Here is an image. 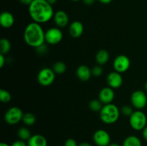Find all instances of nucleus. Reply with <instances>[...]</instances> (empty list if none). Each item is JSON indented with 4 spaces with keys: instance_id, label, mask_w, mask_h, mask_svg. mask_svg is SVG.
Segmentation results:
<instances>
[{
    "instance_id": "1",
    "label": "nucleus",
    "mask_w": 147,
    "mask_h": 146,
    "mask_svg": "<svg viewBox=\"0 0 147 146\" xmlns=\"http://www.w3.org/2000/svg\"><path fill=\"white\" fill-rule=\"evenodd\" d=\"M29 14L34 22L44 24L54 17L53 5L47 0H34L29 6Z\"/></svg>"
},
{
    "instance_id": "2",
    "label": "nucleus",
    "mask_w": 147,
    "mask_h": 146,
    "mask_svg": "<svg viewBox=\"0 0 147 146\" xmlns=\"http://www.w3.org/2000/svg\"><path fill=\"white\" fill-rule=\"evenodd\" d=\"M24 40L27 45L36 49L45 42V31H44L41 24L33 21L25 27Z\"/></svg>"
},
{
    "instance_id": "3",
    "label": "nucleus",
    "mask_w": 147,
    "mask_h": 146,
    "mask_svg": "<svg viewBox=\"0 0 147 146\" xmlns=\"http://www.w3.org/2000/svg\"><path fill=\"white\" fill-rule=\"evenodd\" d=\"M120 113L119 107L114 104H104L100 111V118L106 124H113L119 120Z\"/></svg>"
},
{
    "instance_id": "4",
    "label": "nucleus",
    "mask_w": 147,
    "mask_h": 146,
    "mask_svg": "<svg viewBox=\"0 0 147 146\" xmlns=\"http://www.w3.org/2000/svg\"><path fill=\"white\" fill-rule=\"evenodd\" d=\"M129 124L134 130H143L147 124V117L144 112L136 110L129 117Z\"/></svg>"
},
{
    "instance_id": "5",
    "label": "nucleus",
    "mask_w": 147,
    "mask_h": 146,
    "mask_svg": "<svg viewBox=\"0 0 147 146\" xmlns=\"http://www.w3.org/2000/svg\"><path fill=\"white\" fill-rule=\"evenodd\" d=\"M55 73L53 69L45 67L40 70L37 74V81L40 85L43 87H48L51 85L55 79Z\"/></svg>"
},
{
    "instance_id": "6",
    "label": "nucleus",
    "mask_w": 147,
    "mask_h": 146,
    "mask_svg": "<svg viewBox=\"0 0 147 146\" xmlns=\"http://www.w3.org/2000/svg\"><path fill=\"white\" fill-rule=\"evenodd\" d=\"M23 115L22 110L20 107H11L4 114V120L7 124L14 125L22 120Z\"/></svg>"
},
{
    "instance_id": "7",
    "label": "nucleus",
    "mask_w": 147,
    "mask_h": 146,
    "mask_svg": "<svg viewBox=\"0 0 147 146\" xmlns=\"http://www.w3.org/2000/svg\"><path fill=\"white\" fill-rule=\"evenodd\" d=\"M131 102L135 109L142 110L147 104V96L142 90H136L131 96Z\"/></svg>"
},
{
    "instance_id": "8",
    "label": "nucleus",
    "mask_w": 147,
    "mask_h": 146,
    "mask_svg": "<svg viewBox=\"0 0 147 146\" xmlns=\"http://www.w3.org/2000/svg\"><path fill=\"white\" fill-rule=\"evenodd\" d=\"M63 38V34L59 27H52L45 31V42L48 44H59Z\"/></svg>"
},
{
    "instance_id": "9",
    "label": "nucleus",
    "mask_w": 147,
    "mask_h": 146,
    "mask_svg": "<svg viewBox=\"0 0 147 146\" xmlns=\"http://www.w3.org/2000/svg\"><path fill=\"white\" fill-rule=\"evenodd\" d=\"M131 65V61L127 56L120 54L114 59L113 67L115 71L119 73H123L127 71Z\"/></svg>"
},
{
    "instance_id": "10",
    "label": "nucleus",
    "mask_w": 147,
    "mask_h": 146,
    "mask_svg": "<svg viewBox=\"0 0 147 146\" xmlns=\"http://www.w3.org/2000/svg\"><path fill=\"white\" fill-rule=\"evenodd\" d=\"M93 141L98 146H108L111 143V136L106 130L100 129L93 134Z\"/></svg>"
},
{
    "instance_id": "11",
    "label": "nucleus",
    "mask_w": 147,
    "mask_h": 146,
    "mask_svg": "<svg viewBox=\"0 0 147 146\" xmlns=\"http://www.w3.org/2000/svg\"><path fill=\"white\" fill-rule=\"evenodd\" d=\"M107 83L112 89L119 88L123 83V77L121 73L117 72H111L107 76Z\"/></svg>"
},
{
    "instance_id": "12",
    "label": "nucleus",
    "mask_w": 147,
    "mask_h": 146,
    "mask_svg": "<svg viewBox=\"0 0 147 146\" xmlns=\"http://www.w3.org/2000/svg\"><path fill=\"white\" fill-rule=\"evenodd\" d=\"M115 92L113 89L110 87H106L101 89L99 92V100L103 104L112 103L114 100Z\"/></svg>"
},
{
    "instance_id": "13",
    "label": "nucleus",
    "mask_w": 147,
    "mask_h": 146,
    "mask_svg": "<svg viewBox=\"0 0 147 146\" xmlns=\"http://www.w3.org/2000/svg\"><path fill=\"white\" fill-rule=\"evenodd\" d=\"M53 19H54L55 24L59 28L65 27L69 23L68 15L65 11H63V10H59V11H56L54 14Z\"/></svg>"
},
{
    "instance_id": "14",
    "label": "nucleus",
    "mask_w": 147,
    "mask_h": 146,
    "mask_svg": "<svg viewBox=\"0 0 147 146\" xmlns=\"http://www.w3.org/2000/svg\"><path fill=\"white\" fill-rule=\"evenodd\" d=\"M69 34L73 38H78L83 34L84 27L83 24L79 21H74L69 26Z\"/></svg>"
},
{
    "instance_id": "15",
    "label": "nucleus",
    "mask_w": 147,
    "mask_h": 146,
    "mask_svg": "<svg viewBox=\"0 0 147 146\" xmlns=\"http://www.w3.org/2000/svg\"><path fill=\"white\" fill-rule=\"evenodd\" d=\"M14 23V17L9 11H3L0 15V24L3 28L9 29L13 26Z\"/></svg>"
},
{
    "instance_id": "16",
    "label": "nucleus",
    "mask_w": 147,
    "mask_h": 146,
    "mask_svg": "<svg viewBox=\"0 0 147 146\" xmlns=\"http://www.w3.org/2000/svg\"><path fill=\"white\" fill-rule=\"evenodd\" d=\"M76 74L78 78L83 82L88 81L92 75V70L88 66L80 65L76 70Z\"/></svg>"
},
{
    "instance_id": "17",
    "label": "nucleus",
    "mask_w": 147,
    "mask_h": 146,
    "mask_svg": "<svg viewBox=\"0 0 147 146\" xmlns=\"http://www.w3.org/2000/svg\"><path fill=\"white\" fill-rule=\"evenodd\" d=\"M27 145L28 146H47V140L42 135H33L27 140Z\"/></svg>"
},
{
    "instance_id": "18",
    "label": "nucleus",
    "mask_w": 147,
    "mask_h": 146,
    "mask_svg": "<svg viewBox=\"0 0 147 146\" xmlns=\"http://www.w3.org/2000/svg\"><path fill=\"white\" fill-rule=\"evenodd\" d=\"M109 53L106 50H100L96 54V61L99 65L106 64L109 60Z\"/></svg>"
},
{
    "instance_id": "19",
    "label": "nucleus",
    "mask_w": 147,
    "mask_h": 146,
    "mask_svg": "<svg viewBox=\"0 0 147 146\" xmlns=\"http://www.w3.org/2000/svg\"><path fill=\"white\" fill-rule=\"evenodd\" d=\"M123 146H142V141L135 135H129L123 143Z\"/></svg>"
},
{
    "instance_id": "20",
    "label": "nucleus",
    "mask_w": 147,
    "mask_h": 146,
    "mask_svg": "<svg viewBox=\"0 0 147 146\" xmlns=\"http://www.w3.org/2000/svg\"><path fill=\"white\" fill-rule=\"evenodd\" d=\"M11 50V43L7 39L2 38L0 40V53L7 54Z\"/></svg>"
},
{
    "instance_id": "21",
    "label": "nucleus",
    "mask_w": 147,
    "mask_h": 146,
    "mask_svg": "<svg viewBox=\"0 0 147 146\" xmlns=\"http://www.w3.org/2000/svg\"><path fill=\"white\" fill-rule=\"evenodd\" d=\"M52 69H53V70L54 71V72L55 73V74H63V73L65 72L67 67H66V64H65L63 62L58 61L56 62L53 64Z\"/></svg>"
},
{
    "instance_id": "22",
    "label": "nucleus",
    "mask_w": 147,
    "mask_h": 146,
    "mask_svg": "<svg viewBox=\"0 0 147 146\" xmlns=\"http://www.w3.org/2000/svg\"><path fill=\"white\" fill-rule=\"evenodd\" d=\"M22 122L27 126L33 125L36 122V116L32 113H24Z\"/></svg>"
},
{
    "instance_id": "23",
    "label": "nucleus",
    "mask_w": 147,
    "mask_h": 146,
    "mask_svg": "<svg viewBox=\"0 0 147 146\" xmlns=\"http://www.w3.org/2000/svg\"><path fill=\"white\" fill-rule=\"evenodd\" d=\"M17 135H18L20 140H24V141H25V140H28L32 136L30 130L25 127H20V128L18 130V132H17Z\"/></svg>"
},
{
    "instance_id": "24",
    "label": "nucleus",
    "mask_w": 147,
    "mask_h": 146,
    "mask_svg": "<svg viewBox=\"0 0 147 146\" xmlns=\"http://www.w3.org/2000/svg\"><path fill=\"white\" fill-rule=\"evenodd\" d=\"M103 107V103L100 101V100L94 99V100H90V102H89V108L93 112H99L100 113Z\"/></svg>"
},
{
    "instance_id": "25",
    "label": "nucleus",
    "mask_w": 147,
    "mask_h": 146,
    "mask_svg": "<svg viewBox=\"0 0 147 146\" xmlns=\"http://www.w3.org/2000/svg\"><path fill=\"white\" fill-rule=\"evenodd\" d=\"M0 100L3 103H8L11 101V95L7 90L1 89L0 90Z\"/></svg>"
},
{
    "instance_id": "26",
    "label": "nucleus",
    "mask_w": 147,
    "mask_h": 146,
    "mask_svg": "<svg viewBox=\"0 0 147 146\" xmlns=\"http://www.w3.org/2000/svg\"><path fill=\"white\" fill-rule=\"evenodd\" d=\"M134 112V111L133 110L132 107H131V106L129 105H123L122 106V107L121 108V113L124 116L130 117Z\"/></svg>"
},
{
    "instance_id": "27",
    "label": "nucleus",
    "mask_w": 147,
    "mask_h": 146,
    "mask_svg": "<svg viewBox=\"0 0 147 146\" xmlns=\"http://www.w3.org/2000/svg\"><path fill=\"white\" fill-rule=\"evenodd\" d=\"M91 70H92V74H93V76H95V77H99V76L101 75L103 71L101 65H99V64L94 66Z\"/></svg>"
},
{
    "instance_id": "28",
    "label": "nucleus",
    "mask_w": 147,
    "mask_h": 146,
    "mask_svg": "<svg viewBox=\"0 0 147 146\" xmlns=\"http://www.w3.org/2000/svg\"><path fill=\"white\" fill-rule=\"evenodd\" d=\"M78 145L77 144V142L73 138H68L65 142L64 146H78Z\"/></svg>"
},
{
    "instance_id": "29",
    "label": "nucleus",
    "mask_w": 147,
    "mask_h": 146,
    "mask_svg": "<svg viewBox=\"0 0 147 146\" xmlns=\"http://www.w3.org/2000/svg\"><path fill=\"white\" fill-rule=\"evenodd\" d=\"M11 146H28V145H27L24 140H16V141H14V143L11 144Z\"/></svg>"
},
{
    "instance_id": "30",
    "label": "nucleus",
    "mask_w": 147,
    "mask_h": 146,
    "mask_svg": "<svg viewBox=\"0 0 147 146\" xmlns=\"http://www.w3.org/2000/svg\"><path fill=\"white\" fill-rule=\"evenodd\" d=\"M6 63V58L4 54L0 53V68H2L4 67V64Z\"/></svg>"
},
{
    "instance_id": "31",
    "label": "nucleus",
    "mask_w": 147,
    "mask_h": 146,
    "mask_svg": "<svg viewBox=\"0 0 147 146\" xmlns=\"http://www.w3.org/2000/svg\"><path fill=\"white\" fill-rule=\"evenodd\" d=\"M37 52L38 53H40V54H42V53H45V50H47V47H45V45L44 44H42V46H40V47H37Z\"/></svg>"
},
{
    "instance_id": "32",
    "label": "nucleus",
    "mask_w": 147,
    "mask_h": 146,
    "mask_svg": "<svg viewBox=\"0 0 147 146\" xmlns=\"http://www.w3.org/2000/svg\"><path fill=\"white\" fill-rule=\"evenodd\" d=\"M33 1H34V0H20V1L22 4L27 6H30Z\"/></svg>"
},
{
    "instance_id": "33",
    "label": "nucleus",
    "mask_w": 147,
    "mask_h": 146,
    "mask_svg": "<svg viewBox=\"0 0 147 146\" xmlns=\"http://www.w3.org/2000/svg\"><path fill=\"white\" fill-rule=\"evenodd\" d=\"M142 135H143L144 139L147 142V125L145 127V128L142 130Z\"/></svg>"
},
{
    "instance_id": "34",
    "label": "nucleus",
    "mask_w": 147,
    "mask_h": 146,
    "mask_svg": "<svg viewBox=\"0 0 147 146\" xmlns=\"http://www.w3.org/2000/svg\"><path fill=\"white\" fill-rule=\"evenodd\" d=\"M83 3L86 5H92L95 3L96 0H83Z\"/></svg>"
},
{
    "instance_id": "35",
    "label": "nucleus",
    "mask_w": 147,
    "mask_h": 146,
    "mask_svg": "<svg viewBox=\"0 0 147 146\" xmlns=\"http://www.w3.org/2000/svg\"><path fill=\"white\" fill-rule=\"evenodd\" d=\"M98 1L103 4H110V3L112 1V0H98Z\"/></svg>"
},
{
    "instance_id": "36",
    "label": "nucleus",
    "mask_w": 147,
    "mask_h": 146,
    "mask_svg": "<svg viewBox=\"0 0 147 146\" xmlns=\"http://www.w3.org/2000/svg\"><path fill=\"white\" fill-rule=\"evenodd\" d=\"M78 146H91V145L88 143H86V142H83V143H81L80 144H79Z\"/></svg>"
},
{
    "instance_id": "37",
    "label": "nucleus",
    "mask_w": 147,
    "mask_h": 146,
    "mask_svg": "<svg viewBox=\"0 0 147 146\" xmlns=\"http://www.w3.org/2000/svg\"><path fill=\"white\" fill-rule=\"evenodd\" d=\"M47 1H48L51 5H53V4H55L56 2H57V0H47Z\"/></svg>"
},
{
    "instance_id": "38",
    "label": "nucleus",
    "mask_w": 147,
    "mask_h": 146,
    "mask_svg": "<svg viewBox=\"0 0 147 146\" xmlns=\"http://www.w3.org/2000/svg\"><path fill=\"white\" fill-rule=\"evenodd\" d=\"M108 146H120L118 143H110Z\"/></svg>"
},
{
    "instance_id": "39",
    "label": "nucleus",
    "mask_w": 147,
    "mask_h": 146,
    "mask_svg": "<svg viewBox=\"0 0 147 146\" xmlns=\"http://www.w3.org/2000/svg\"><path fill=\"white\" fill-rule=\"evenodd\" d=\"M0 146H10L7 143H1V144H0Z\"/></svg>"
},
{
    "instance_id": "40",
    "label": "nucleus",
    "mask_w": 147,
    "mask_h": 146,
    "mask_svg": "<svg viewBox=\"0 0 147 146\" xmlns=\"http://www.w3.org/2000/svg\"><path fill=\"white\" fill-rule=\"evenodd\" d=\"M144 88H145V90L147 92V82L145 83V84H144Z\"/></svg>"
},
{
    "instance_id": "41",
    "label": "nucleus",
    "mask_w": 147,
    "mask_h": 146,
    "mask_svg": "<svg viewBox=\"0 0 147 146\" xmlns=\"http://www.w3.org/2000/svg\"><path fill=\"white\" fill-rule=\"evenodd\" d=\"M71 1H80V0H71Z\"/></svg>"
}]
</instances>
